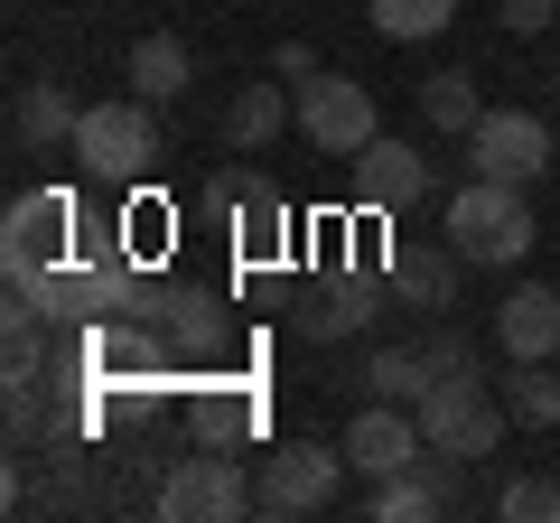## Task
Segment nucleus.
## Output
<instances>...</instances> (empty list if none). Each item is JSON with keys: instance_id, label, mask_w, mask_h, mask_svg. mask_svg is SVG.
I'll return each instance as SVG.
<instances>
[{"instance_id": "obj_1", "label": "nucleus", "mask_w": 560, "mask_h": 523, "mask_svg": "<svg viewBox=\"0 0 560 523\" xmlns=\"http://www.w3.org/2000/svg\"><path fill=\"white\" fill-rule=\"evenodd\" d=\"M448 243L467 253V271H514V262L541 243L533 197H523L514 178H467L458 197H448Z\"/></svg>"}, {"instance_id": "obj_2", "label": "nucleus", "mask_w": 560, "mask_h": 523, "mask_svg": "<svg viewBox=\"0 0 560 523\" xmlns=\"http://www.w3.org/2000/svg\"><path fill=\"white\" fill-rule=\"evenodd\" d=\"M66 150L84 160V178L140 187V178H150V160H160V103H140V94L84 103V121H75V141H66Z\"/></svg>"}, {"instance_id": "obj_3", "label": "nucleus", "mask_w": 560, "mask_h": 523, "mask_svg": "<svg viewBox=\"0 0 560 523\" xmlns=\"http://www.w3.org/2000/svg\"><path fill=\"white\" fill-rule=\"evenodd\" d=\"M346 449H327V440H280L271 458H261V477H253V514H327L337 504V486H346Z\"/></svg>"}, {"instance_id": "obj_4", "label": "nucleus", "mask_w": 560, "mask_h": 523, "mask_svg": "<svg viewBox=\"0 0 560 523\" xmlns=\"http://www.w3.org/2000/svg\"><path fill=\"white\" fill-rule=\"evenodd\" d=\"M504 393H486L477 374H448V383H430L420 393V430H430V449L440 458H495L504 449Z\"/></svg>"}, {"instance_id": "obj_5", "label": "nucleus", "mask_w": 560, "mask_h": 523, "mask_svg": "<svg viewBox=\"0 0 560 523\" xmlns=\"http://www.w3.org/2000/svg\"><path fill=\"white\" fill-rule=\"evenodd\" d=\"M160 514L168 523H234V514H253V477H243V458H224V440H206L187 458H168Z\"/></svg>"}, {"instance_id": "obj_6", "label": "nucleus", "mask_w": 560, "mask_h": 523, "mask_svg": "<svg viewBox=\"0 0 560 523\" xmlns=\"http://www.w3.org/2000/svg\"><path fill=\"white\" fill-rule=\"evenodd\" d=\"M84 234V206L66 197V187H28V197H10V216H0V262L10 271H47V262H66Z\"/></svg>"}, {"instance_id": "obj_7", "label": "nucleus", "mask_w": 560, "mask_h": 523, "mask_svg": "<svg viewBox=\"0 0 560 523\" xmlns=\"http://www.w3.org/2000/svg\"><path fill=\"white\" fill-rule=\"evenodd\" d=\"M374 131H383V113H374V94H364L355 75H308V84H300V141L327 150L337 168L355 160Z\"/></svg>"}, {"instance_id": "obj_8", "label": "nucleus", "mask_w": 560, "mask_h": 523, "mask_svg": "<svg viewBox=\"0 0 560 523\" xmlns=\"http://www.w3.org/2000/svg\"><path fill=\"white\" fill-rule=\"evenodd\" d=\"M393 309V281L383 271H318V281L300 290V337H318V346H346V337H364V327Z\"/></svg>"}, {"instance_id": "obj_9", "label": "nucleus", "mask_w": 560, "mask_h": 523, "mask_svg": "<svg viewBox=\"0 0 560 523\" xmlns=\"http://www.w3.org/2000/svg\"><path fill=\"white\" fill-rule=\"evenodd\" d=\"M346 178H355V206H364V216H401V206L430 197V150H420V141H393V131H374V141L346 160Z\"/></svg>"}, {"instance_id": "obj_10", "label": "nucleus", "mask_w": 560, "mask_h": 523, "mask_svg": "<svg viewBox=\"0 0 560 523\" xmlns=\"http://www.w3.org/2000/svg\"><path fill=\"white\" fill-rule=\"evenodd\" d=\"M467 168H477V178L533 187L541 168H551V121H541V113H514V103H504V113H486L477 131H467Z\"/></svg>"}, {"instance_id": "obj_11", "label": "nucleus", "mask_w": 560, "mask_h": 523, "mask_svg": "<svg viewBox=\"0 0 560 523\" xmlns=\"http://www.w3.org/2000/svg\"><path fill=\"white\" fill-rule=\"evenodd\" d=\"M346 458H355L364 486H374V477H401L411 458H430V430H420L411 403H364L355 430H346Z\"/></svg>"}, {"instance_id": "obj_12", "label": "nucleus", "mask_w": 560, "mask_h": 523, "mask_svg": "<svg viewBox=\"0 0 560 523\" xmlns=\"http://www.w3.org/2000/svg\"><path fill=\"white\" fill-rule=\"evenodd\" d=\"M383 281H393V309H420V318H440V309H458V281H467V253L458 243H393V262H383Z\"/></svg>"}, {"instance_id": "obj_13", "label": "nucleus", "mask_w": 560, "mask_h": 523, "mask_svg": "<svg viewBox=\"0 0 560 523\" xmlns=\"http://www.w3.org/2000/svg\"><path fill=\"white\" fill-rule=\"evenodd\" d=\"M495 346L514 364H541V356H560V290H541V281H514L504 290V309H495Z\"/></svg>"}, {"instance_id": "obj_14", "label": "nucleus", "mask_w": 560, "mask_h": 523, "mask_svg": "<svg viewBox=\"0 0 560 523\" xmlns=\"http://www.w3.org/2000/svg\"><path fill=\"white\" fill-rule=\"evenodd\" d=\"M280 131H300V94H280V75L271 84H243V94L224 103V150H234V160L271 150Z\"/></svg>"}, {"instance_id": "obj_15", "label": "nucleus", "mask_w": 560, "mask_h": 523, "mask_svg": "<svg viewBox=\"0 0 560 523\" xmlns=\"http://www.w3.org/2000/svg\"><path fill=\"white\" fill-rule=\"evenodd\" d=\"M75 121H84V103L66 94L57 75H38V84H20V94H10V141H20V150H57V141H75Z\"/></svg>"}, {"instance_id": "obj_16", "label": "nucleus", "mask_w": 560, "mask_h": 523, "mask_svg": "<svg viewBox=\"0 0 560 523\" xmlns=\"http://www.w3.org/2000/svg\"><path fill=\"white\" fill-rule=\"evenodd\" d=\"M430 458H440V449H430ZM430 458H411L401 477H374V523H430L448 504V486H440Z\"/></svg>"}, {"instance_id": "obj_17", "label": "nucleus", "mask_w": 560, "mask_h": 523, "mask_svg": "<svg viewBox=\"0 0 560 523\" xmlns=\"http://www.w3.org/2000/svg\"><path fill=\"white\" fill-rule=\"evenodd\" d=\"M420 121H430V131H477L486 121V94H477V75H467V66H440V75H420Z\"/></svg>"}, {"instance_id": "obj_18", "label": "nucleus", "mask_w": 560, "mask_h": 523, "mask_svg": "<svg viewBox=\"0 0 560 523\" xmlns=\"http://www.w3.org/2000/svg\"><path fill=\"white\" fill-rule=\"evenodd\" d=\"M430 356H420V346H374V356H364V403H411L420 411V393H430Z\"/></svg>"}, {"instance_id": "obj_19", "label": "nucleus", "mask_w": 560, "mask_h": 523, "mask_svg": "<svg viewBox=\"0 0 560 523\" xmlns=\"http://www.w3.org/2000/svg\"><path fill=\"white\" fill-rule=\"evenodd\" d=\"M234 243H243V262H271L280 243H290V197H280L271 178H253V197H243V216H234Z\"/></svg>"}, {"instance_id": "obj_20", "label": "nucleus", "mask_w": 560, "mask_h": 523, "mask_svg": "<svg viewBox=\"0 0 560 523\" xmlns=\"http://www.w3.org/2000/svg\"><path fill=\"white\" fill-rule=\"evenodd\" d=\"M131 94H140V103H178V94H187V47L168 38V28L131 47Z\"/></svg>"}, {"instance_id": "obj_21", "label": "nucleus", "mask_w": 560, "mask_h": 523, "mask_svg": "<svg viewBox=\"0 0 560 523\" xmlns=\"http://www.w3.org/2000/svg\"><path fill=\"white\" fill-rule=\"evenodd\" d=\"M504 411H514L523 430H560V374H551V356L504 374Z\"/></svg>"}, {"instance_id": "obj_22", "label": "nucleus", "mask_w": 560, "mask_h": 523, "mask_svg": "<svg viewBox=\"0 0 560 523\" xmlns=\"http://www.w3.org/2000/svg\"><path fill=\"white\" fill-rule=\"evenodd\" d=\"M364 20H374L383 38H401V47H420V38H440V28L458 20V0H364Z\"/></svg>"}, {"instance_id": "obj_23", "label": "nucleus", "mask_w": 560, "mask_h": 523, "mask_svg": "<svg viewBox=\"0 0 560 523\" xmlns=\"http://www.w3.org/2000/svg\"><path fill=\"white\" fill-rule=\"evenodd\" d=\"M160 337H168V356H206V346L224 337V318H215V300H197V290H168Z\"/></svg>"}, {"instance_id": "obj_24", "label": "nucleus", "mask_w": 560, "mask_h": 523, "mask_svg": "<svg viewBox=\"0 0 560 523\" xmlns=\"http://www.w3.org/2000/svg\"><path fill=\"white\" fill-rule=\"evenodd\" d=\"M495 514H504V523H560V486H551V477H514V486L495 496Z\"/></svg>"}, {"instance_id": "obj_25", "label": "nucleus", "mask_w": 560, "mask_h": 523, "mask_svg": "<svg viewBox=\"0 0 560 523\" xmlns=\"http://www.w3.org/2000/svg\"><path fill=\"white\" fill-rule=\"evenodd\" d=\"M243 197H253V168H215V178L197 187V216H206V224H234Z\"/></svg>"}, {"instance_id": "obj_26", "label": "nucleus", "mask_w": 560, "mask_h": 523, "mask_svg": "<svg viewBox=\"0 0 560 523\" xmlns=\"http://www.w3.org/2000/svg\"><path fill=\"white\" fill-rule=\"evenodd\" d=\"M420 356H430V374H477V346H467V337H448V327H430V337H420Z\"/></svg>"}, {"instance_id": "obj_27", "label": "nucleus", "mask_w": 560, "mask_h": 523, "mask_svg": "<svg viewBox=\"0 0 560 523\" xmlns=\"http://www.w3.org/2000/svg\"><path fill=\"white\" fill-rule=\"evenodd\" d=\"M495 20H504V38H541L560 20V0H495Z\"/></svg>"}, {"instance_id": "obj_28", "label": "nucleus", "mask_w": 560, "mask_h": 523, "mask_svg": "<svg viewBox=\"0 0 560 523\" xmlns=\"http://www.w3.org/2000/svg\"><path fill=\"white\" fill-rule=\"evenodd\" d=\"M271 75H280V84H308V75H327V66H318V47H308V38H280Z\"/></svg>"}, {"instance_id": "obj_29", "label": "nucleus", "mask_w": 560, "mask_h": 523, "mask_svg": "<svg viewBox=\"0 0 560 523\" xmlns=\"http://www.w3.org/2000/svg\"><path fill=\"white\" fill-rule=\"evenodd\" d=\"M234 430H253V403H243V393L234 403H206V440H234Z\"/></svg>"}]
</instances>
